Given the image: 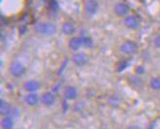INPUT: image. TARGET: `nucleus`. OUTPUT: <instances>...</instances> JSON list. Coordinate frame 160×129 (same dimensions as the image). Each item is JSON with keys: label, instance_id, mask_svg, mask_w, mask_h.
Segmentation results:
<instances>
[{"label": "nucleus", "instance_id": "nucleus-19", "mask_svg": "<svg viewBox=\"0 0 160 129\" xmlns=\"http://www.w3.org/2000/svg\"><path fill=\"white\" fill-rule=\"evenodd\" d=\"M131 85L135 87H141L143 85L142 80L139 77H132L131 78Z\"/></svg>", "mask_w": 160, "mask_h": 129}, {"label": "nucleus", "instance_id": "nucleus-7", "mask_svg": "<svg viewBox=\"0 0 160 129\" xmlns=\"http://www.w3.org/2000/svg\"><path fill=\"white\" fill-rule=\"evenodd\" d=\"M130 11V8L124 3H118L114 6V13L119 17H124Z\"/></svg>", "mask_w": 160, "mask_h": 129}, {"label": "nucleus", "instance_id": "nucleus-13", "mask_svg": "<svg viewBox=\"0 0 160 129\" xmlns=\"http://www.w3.org/2000/svg\"><path fill=\"white\" fill-rule=\"evenodd\" d=\"M12 108L10 106V104L4 101V100H0V113H1V115L2 116H6L7 115H9L10 114V112H11Z\"/></svg>", "mask_w": 160, "mask_h": 129}, {"label": "nucleus", "instance_id": "nucleus-14", "mask_svg": "<svg viewBox=\"0 0 160 129\" xmlns=\"http://www.w3.org/2000/svg\"><path fill=\"white\" fill-rule=\"evenodd\" d=\"M39 100L40 99L38 97V95L35 93H29L26 96V102L29 106H35L36 104H38Z\"/></svg>", "mask_w": 160, "mask_h": 129}, {"label": "nucleus", "instance_id": "nucleus-3", "mask_svg": "<svg viewBox=\"0 0 160 129\" xmlns=\"http://www.w3.org/2000/svg\"><path fill=\"white\" fill-rule=\"evenodd\" d=\"M138 51V46L133 41H126L120 46V52L125 54H134Z\"/></svg>", "mask_w": 160, "mask_h": 129}, {"label": "nucleus", "instance_id": "nucleus-4", "mask_svg": "<svg viewBox=\"0 0 160 129\" xmlns=\"http://www.w3.org/2000/svg\"><path fill=\"white\" fill-rule=\"evenodd\" d=\"M124 25L126 27L130 28V29H137L140 26L141 22H140V20L137 16L131 15L124 19Z\"/></svg>", "mask_w": 160, "mask_h": 129}, {"label": "nucleus", "instance_id": "nucleus-17", "mask_svg": "<svg viewBox=\"0 0 160 129\" xmlns=\"http://www.w3.org/2000/svg\"><path fill=\"white\" fill-rule=\"evenodd\" d=\"M81 40H82V46L84 48H88V49H89V48H91L93 46V40L91 37L87 36V35H85V36L82 35Z\"/></svg>", "mask_w": 160, "mask_h": 129}, {"label": "nucleus", "instance_id": "nucleus-28", "mask_svg": "<svg viewBox=\"0 0 160 129\" xmlns=\"http://www.w3.org/2000/svg\"><path fill=\"white\" fill-rule=\"evenodd\" d=\"M60 85H61L59 84V85H57L56 86H54V87H53V91H54V92H57V91H59V87H60Z\"/></svg>", "mask_w": 160, "mask_h": 129}, {"label": "nucleus", "instance_id": "nucleus-1", "mask_svg": "<svg viewBox=\"0 0 160 129\" xmlns=\"http://www.w3.org/2000/svg\"><path fill=\"white\" fill-rule=\"evenodd\" d=\"M34 30L39 34H43L47 36H52L56 34V25L51 22H37L34 25Z\"/></svg>", "mask_w": 160, "mask_h": 129}, {"label": "nucleus", "instance_id": "nucleus-29", "mask_svg": "<svg viewBox=\"0 0 160 129\" xmlns=\"http://www.w3.org/2000/svg\"><path fill=\"white\" fill-rule=\"evenodd\" d=\"M63 107H65V108H63V111H65V112H67V110H68V103H67V101H65V102H63Z\"/></svg>", "mask_w": 160, "mask_h": 129}, {"label": "nucleus", "instance_id": "nucleus-18", "mask_svg": "<svg viewBox=\"0 0 160 129\" xmlns=\"http://www.w3.org/2000/svg\"><path fill=\"white\" fill-rule=\"evenodd\" d=\"M150 87L154 90H160V78H152L150 81Z\"/></svg>", "mask_w": 160, "mask_h": 129}, {"label": "nucleus", "instance_id": "nucleus-11", "mask_svg": "<svg viewBox=\"0 0 160 129\" xmlns=\"http://www.w3.org/2000/svg\"><path fill=\"white\" fill-rule=\"evenodd\" d=\"M41 101L46 106H51L55 102V95L52 92H45L42 95Z\"/></svg>", "mask_w": 160, "mask_h": 129}, {"label": "nucleus", "instance_id": "nucleus-24", "mask_svg": "<svg viewBox=\"0 0 160 129\" xmlns=\"http://www.w3.org/2000/svg\"><path fill=\"white\" fill-rule=\"evenodd\" d=\"M19 110L17 109V108H14V109H12L11 110V112H10V115L12 116V117H18L19 116Z\"/></svg>", "mask_w": 160, "mask_h": 129}, {"label": "nucleus", "instance_id": "nucleus-20", "mask_svg": "<svg viewBox=\"0 0 160 129\" xmlns=\"http://www.w3.org/2000/svg\"><path fill=\"white\" fill-rule=\"evenodd\" d=\"M47 6L50 10L52 11H57L59 9V3L58 1H54V0H50V1H47Z\"/></svg>", "mask_w": 160, "mask_h": 129}, {"label": "nucleus", "instance_id": "nucleus-25", "mask_svg": "<svg viewBox=\"0 0 160 129\" xmlns=\"http://www.w3.org/2000/svg\"><path fill=\"white\" fill-rule=\"evenodd\" d=\"M136 73L139 74V75L143 74V73H145V68H143L142 66H139V67H137V68H136Z\"/></svg>", "mask_w": 160, "mask_h": 129}, {"label": "nucleus", "instance_id": "nucleus-8", "mask_svg": "<svg viewBox=\"0 0 160 129\" xmlns=\"http://www.w3.org/2000/svg\"><path fill=\"white\" fill-rule=\"evenodd\" d=\"M23 87H25V90L28 92H34L36 90H39L40 87V84L37 82L35 80H30V81H28V82L25 83L23 85Z\"/></svg>", "mask_w": 160, "mask_h": 129}, {"label": "nucleus", "instance_id": "nucleus-6", "mask_svg": "<svg viewBox=\"0 0 160 129\" xmlns=\"http://www.w3.org/2000/svg\"><path fill=\"white\" fill-rule=\"evenodd\" d=\"M72 61L76 66L82 67V66L86 65L88 62V55L84 53H77L73 54Z\"/></svg>", "mask_w": 160, "mask_h": 129}, {"label": "nucleus", "instance_id": "nucleus-9", "mask_svg": "<svg viewBox=\"0 0 160 129\" xmlns=\"http://www.w3.org/2000/svg\"><path fill=\"white\" fill-rule=\"evenodd\" d=\"M62 31L65 35H72L75 31V26L72 21H66L62 26Z\"/></svg>", "mask_w": 160, "mask_h": 129}, {"label": "nucleus", "instance_id": "nucleus-12", "mask_svg": "<svg viewBox=\"0 0 160 129\" xmlns=\"http://www.w3.org/2000/svg\"><path fill=\"white\" fill-rule=\"evenodd\" d=\"M65 97L68 100H73L77 97V90L74 86H68L65 90Z\"/></svg>", "mask_w": 160, "mask_h": 129}, {"label": "nucleus", "instance_id": "nucleus-5", "mask_svg": "<svg viewBox=\"0 0 160 129\" xmlns=\"http://www.w3.org/2000/svg\"><path fill=\"white\" fill-rule=\"evenodd\" d=\"M84 9L88 15H95L99 9V3L95 0H88L84 2Z\"/></svg>", "mask_w": 160, "mask_h": 129}, {"label": "nucleus", "instance_id": "nucleus-30", "mask_svg": "<svg viewBox=\"0 0 160 129\" xmlns=\"http://www.w3.org/2000/svg\"><path fill=\"white\" fill-rule=\"evenodd\" d=\"M128 129H140V128L138 126H130Z\"/></svg>", "mask_w": 160, "mask_h": 129}, {"label": "nucleus", "instance_id": "nucleus-26", "mask_svg": "<svg viewBox=\"0 0 160 129\" xmlns=\"http://www.w3.org/2000/svg\"><path fill=\"white\" fill-rule=\"evenodd\" d=\"M154 44H155V46H156L157 48H159V49H160V35H158V36L155 38V40H154Z\"/></svg>", "mask_w": 160, "mask_h": 129}, {"label": "nucleus", "instance_id": "nucleus-16", "mask_svg": "<svg viewBox=\"0 0 160 129\" xmlns=\"http://www.w3.org/2000/svg\"><path fill=\"white\" fill-rule=\"evenodd\" d=\"M128 65H129V63H128V61H127L126 59H121V60H119V61L117 62V64H116V71L120 73V72L124 71V70L128 67Z\"/></svg>", "mask_w": 160, "mask_h": 129}, {"label": "nucleus", "instance_id": "nucleus-2", "mask_svg": "<svg viewBox=\"0 0 160 129\" xmlns=\"http://www.w3.org/2000/svg\"><path fill=\"white\" fill-rule=\"evenodd\" d=\"M10 73L12 74V76L16 78H20L26 73V68L22 63L19 61H15L10 66Z\"/></svg>", "mask_w": 160, "mask_h": 129}, {"label": "nucleus", "instance_id": "nucleus-10", "mask_svg": "<svg viewBox=\"0 0 160 129\" xmlns=\"http://www.w3.org/2000/svg\"><path fill=\"white\" fill-rule=\"evenodd\" d=\"M81 46H82V40L79 37H72L68 42V47L74 52L78 51Z\"/></svg>", "mask_w": 160, "mask_h": 129}, {"label": "nucleus", "instance_id": "nucleus-15", "mask_svg": "<svg viewBox=\"0 0 160 129\" xmlns=\"http://www.w3.org/2000/svg\"><path fill=\"white\" fill-rule=\"evenodd\" d=\"M1 126L3 129H12L14 126V120L11 117H5L2 122H1Z\"/></svg>", "mask_w": 160, "mask_h": 129}, {"label": "nucleus", "instance_id": "nucleus-21", "mask_svg": "<svg viewBox=\"0 0 160 129\" xmlns=\"http://www.w3.org/2000/svg\"><path fill=\"white\" fill-rule=\"evenodd\" d=\"M109 103H110V105H112V106H118L119 99L116 97V96H111L109 98Z\"/></svg>", "mask_w": 160, "mask_h": 129}, {"label": "nucleus", "instance_id": "nucleus-23", "mask_svg": "<svg viewBox=\"0 0 160 129\" xmlns=\"http://www.w3.org/2000/svg\"><path fill=\"white\" fill-rule=\"evenodd\" d=\"M27 30H28V28H27V26L26 25H21L20 27H19V33L21 34V35H23L27 32Z\"/></svg>", "mask_w": 160, "mask_h": 129}, {"label": "nucleus", "instance_id": "nucleus-27", "mask_svg": "<svg viewBox=\"0 0 160 129\" xmlns=\"http://www.w3.org/2000/svg\"><path fill=\"white\" fill-rule=\"evenodd\" d=\"M8 25V20L2 16V17H1V25L4 26V25Z\"/></svg>", "mask_w": 160, "mask_h": 129}, {"label": "nucleus", "instance_id": "nucleus-22", "mask_svg": "<svg viewBox=\"0 0 160 129\" xmlns=\"http://www.w3.org/2000/svg\"><path fill=\"white\" fill-rule=\"evenodd\" d=\"M68 61V58H66V59H65V62L62 63V67L60 68V70H59V73H58V74H59L60 76H61V75L62 74V72H63V69H65V68L67 67Z\"/></svg>", "mask_w": 160, "mask_h": 129}]
</instances>
